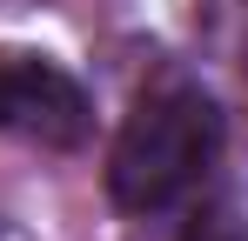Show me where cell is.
<instances>
[{"mask_svg": "<svg viewBox=\"0 0 248 241\" xmlns=\"http://www.w3.org/2000/svg\"><path fill=\"white\" fill-rule=\"evenodd\" d=\"M221 154V107L202 80H155L108 148V195L127 214L174 208Z\"/></svg>", "mask_w": 248, "mask_h": 241, "instance_id": "obj_1", "label": "cell"}, {"mask_svg": "<svg viewBox=\"0 0 248 241\" xmlns=\"http://www.w3.org/2000/svg\"><path fill=\"white\" fill-rule=\"evenodd\" d=\"M0 127L34 141V148H81L87 127H94V101L87 87L54 54H34V47H0Z\"/></svg>", "mask_w": 248, "mask_h": 241, "instance_id": "obj_2", "label": "cell"}, {"mask_svg": "<svg viewBox=\"0 0 248 241\" xmlns=\"http://www.w3.org/2000/svg\"><path fill=\"white\" fill-rule=\"evenodd\" d=\"M181 241H248V201H215V208H202Z\"/></svg>", "mask_w": 248, "mask_h": 241, "instance_id": "obj_3", "label": "cell"}, {"mask_svg": "<svg viewBox=\"0 0 248 241\" xmlns=\"http://www.w3.org/2000/svg\"><path fill=\"white\" fill-rule=\"evenodd\" d=\"M242 67H248V60H242Z\"/></svg>", "mask_w": 248, "mask_h": 241, "instance_id": "obj_4", "label": "cell"}]
</instances>
